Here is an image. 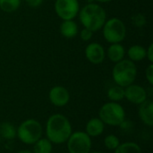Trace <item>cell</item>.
I'll list each match as a JSON object with an SVG mask.
<instances>
[{"label":"cell","mask_w":153,"mask_h":153,"mask_svg":"<svg viewBox=\"0 0 153 153\" xmlns=\"http://www.w3.org/2000/svg\"><path fill=\"white\" fill-rule=\"evenodd\" d=\"M73 133L69 119L62 114L51 115L46 122V138L53 144L65 143Z\"/></svg>","instance_id":"1"},{"label":"cell","mask_w":153,"mask_h":153,"mask_svg":"<svg viewBox=\"0 0 153 153\" xmlns=\"http://www.w3.org/2000/svg\"><path fill=\"white\" fill-rule=\"evenodd\" d=\"M79 19L84 28L95 32L102 29L107 21L105 9L96 3H89L79 11Z\"/></svg>","instance_id":"2"},{"label":"cell","mask_w":153,"mask_h":153,"mask_svg":"<svg viewBox=\"0 0 153 153\" xmlns=\"http://www.w3.org/2000/svg\"><path fill=\"white\" fill-rule=\"evenodd\" d=\"M137 76V67L130 59H123L116 63L112 70V77L117 85L127 87L133 84Z\"/></svg>","instance_id":"3"},{"label":"cell","mask_w":153,"mask_h":153,"mask_svg":"<svg viewBox=\"0 0 153 153\" xmlns=\"http://www.w3.org/2000/svg\"><path fill=\"white\" fill-rule=\"evenodd\" d=\"M42 125L34 118H28L22 121L16 129V137L26 145H33L42 137Z\"/></svg>","instance_id":"4"},{"label":"cell","mask_w":153,"mask_h":153,"mask_svg":"<svg viewBox=\"0 0 153 153\" xmlns=\"http://www.w3.org/2000/svg\"><path fill=\"white\" fill-rule=\"evenodd\" d=\"M126 116L124 107L118 102H107L99 110V118L105 126H119L126 120Z\"/></svg>","instance_id":"5"},{"label":"cell","mask_w":153,"mask_h":153,"mask_svg":"<svg viewBox=\"0 0 153 153\" xmlns=\"http://www.w3.org/2000/svg\"><path fill=\"white\" fill-rule=\"evenodd\" d=\"M102 28L103 36L108 43H120L126 36V24L118 18L114 17L106 21Z\"/></svg>","instance_id":"6"},{"label":"cell","mask_w":153,"mask_h":153,"mask_svg":"<svg viewBox=\"0 0 153 153\" xmlns=\"http://www.w3.org/2000/svg\"><path fill=\"white\" fill-rule=\"evenodd\" d=\"M68 153H90L92 142L84 131H75L71 134L66 141Z\"/></svg>","instance_id":"7"},{"label":"cell","mask_w":153,"mask_h":153,"mask_svg":"<svg viewBox=\"0 0 153 153\" xmlns=\"http://www.w3.org/2000/svg\"><path fill=\"white\" fill-rule=\"evenodd\" d=\"M55 11L63 21L74 20L79 13L80 4L78 0H56Z\"/></svg>","instance_id":"8"},{"label":"cell","mask_w":153,"mask_h":153,"mask_svg":"<svg viewBox=\"0 0 153 153\" xmlns=\"http://www.w3.org/2000/svg\"><path fill=\"white\" fill-rule=\"evenodd\" d=\"M48 99L50 103L57 108L66 106L70 101V93L64 86H54L48 92Z\"/></svg>","instance_id":"9"},{"label":"cell","mask_w":153,"mask_h":153,"mask_svg":"<svg viewBox=\"0 0 153 153\" xmlns=\"http://www.w3.org/2000/svg\"><path fill=\"white\" fill-rule=\"evenodd\" d=\"M147 98V91L141 85L133 83L125 88V99H126L132 104L140 105L145 101Z\"/></svg>","instance_id":"10"},{"label":"cell","mask_w":153,"mask_h":153,"mask_svg":"<svg viewBox=\"0 0 153 153\" xmlns=\"http://www.w3.org/2000/svg\"><path fill=\"white\" fill-rule=\"evenodd\" d=\"M106 52L102 45L97 42L90 43L85 48V56L87 60L93 65H100L105 59Z\"/></svg>","instance_id":"11"},{"label":"cell","mask_w":153,"mask_h":153,"mask_svg":"<svg viewBox=\"0 0 153 153\" xmlns=\"http://www.w3.org/2000/svg\"><path fill=\"white\" fill-rule=\"evenodd\" d=\"M138 116L141 121L148 127L153 126V101L146 100L142 104L138 105Z\"/></svg>","instance_id":"12"},{"label":"cell","mask_w":153,"mask_h":153,"mask_svg":"<svg viewBox=\"0 0 153 153\" xmlns=\"http://www.w3.org/2000/svg\"><path fill=\"white\" fill-rule=\"evenodd\" d=\"M105 130V124L99 118L93 117L90 119L85 126V133L90 137H99Z\"/></svg>","instance_id":"13"},{"label":"cell","mask_w":153,"mask_h":153,"mask_svg":"<svg viewBox=\"0 0 153 153\" xmlns=\"http://www.w3.org/2000/svg\"><path fill=\"white\" fill-rule=\"evenodd\" d=\"M108 57L113 63H117L123 59H125L126 56V49L123 45L120 43H114L111 44L107 51Z\"/></svg>","instance_id":"14"},{"label":"cell","mask_w":153,"mask_h":153,"mask_svg":"<svg viewBox=\"0 0 153 153\" xmlns=\"http://www.w3.org/2000/svg\"><path fill=\"white\" fill-rule=\"evenodd\" d=\"M60 32L66 39H73L78 33V25L74 20H65L60 25Z\"/></svg>","instance_id":"15"},{"label":"cell","mask_w":153,"mask_h":153,"mask_svg":"<svg viewBox=\"0 0 153 153\" xmlns=\"http://www.w3.org/2000/svg\"><path fill=\"white\" fill-rule=\"evenodd\" d=\"M128 57L131 61H142L146 57V48L141 45H134L127 51Z\"/></svg>","instance_id":"16"},{"label":"cell","mask_w":153,"mask_h":153,"mask_svg":"<svg viewBox=\"0 0 153 153\" xmlns=\"http://www.w3.org/2000/svg\"><path fill=\"white\" fill-rule=\"evenodd\" d=\"M53 143L47 138H40L33 144V153H52Z\"/></svg>","instance_id":"17"},{"label":"cell","mask_w":153,"mask_h":153,"mask_svg":"<svg viewBox=\"0 0 153 153\" xmlns=\"http://www.w3.org/2000/svg\"><path fill=\"white\" fill-rule=\"evenodd\" d=\"M0 135L5 140H13L16 137V127L10 122L0 124Z\"/></svg>","instance_id":"18"},{"label":"cell","mask_w":153,"mask_h":153,"mask_svg":"<svg viewBox=\"0 0 153 153\" xmlns=\"http://www.w3.org/2000/svg\"><path fill=\"white\" fill-rule=\"evenodd\" d=\"M114 153H142V148L136 143L126 142L120 143L114 151Z\"/></svg>","instance_id":"19"},{"label":"cell","mask_w":153,"mask_h":153,"mask_svg":"<svg viewBox=\"0 0 153 153\" xmlns=\"http://www.w3.org/2000/svg\"><path fill=\"white\" fill-rule=\"evenodd\" d=\"M107 96L110 101L119 102L125 99V88L116 84L115 86H112L108 89Z\"/></svg>","instance_id":"20"},{"label":"cell","mask_w":153,"mask_h":153,"mask_svg":"<svg viewBox=\"0 0 153 153\" xmlns=\"http://www.w3.org/2000/svg\"><path fill=\"white\" fill-rule=\"evenodd\" d=\"M21 5V0H0V9L5 13L16 11Z\"/></svg>","instance_id":"21"},{"label":"cell","mask_w":153,"mask_h":153,"mask_svg":"<svg viewBox=\"0 0 153 153\" xmlns=\"http://www.w3.org/2000/svg\"><path fill=\"white\" fill-rule=\"evenodd\" d=\"M120 143V139L115 134H108L104 138V145L109 151H115Z\"/></svg>","instance_id":"22"},{"label":"cell","mask_w":153,"mask_h":153,"mask_svg":"<svg viewBox=\"0 0 153 153\" xmlns=\"http://www.w3.org/2000/svg\"><path fill=\"white\" fill-rule=\"evenodd\" d=\"M92 35H93V31H91V30H88L86 28H83L82 30V31L80 32V37L84 41L90 40L92 38Z\"/></svg>","instance_id":"23"},{"label":"cell","mask_w":153,"mask_h":153,"mask_svg":"<svg viewBox=\"0 0 153 153\" xmlns=\"http://www.w3.org/2000/svg\"><path fill=\"white\" fill-rule=\"evenodd\" d=\"M145 77L150 85H153V65L151 64L145 70Z\"/></svg>","instance_id":"24"},{"label":"cell","mask_w":153,"mask_h":153,"mask_svg":"<svg viewBox=\"0 0 153 153\" xmlns=\"http://www.w3.org/2000/svg\"><path fill=\"white\" fill-rule=\"evenodd\" d=\"M133 21H134V25L137 26V27H141L145 23V19H144L143 15H142L141 13H138V14L134 15L133 17Z\"/></svg>","instance_id":"25"},{"label":"cell","mask_w":153,"mask_h":153,"mask_svg":"<svg viewBox=\"0 0 153 153\" xmlns=\"http://www.w3.org/2000/svg\"><path fill=\"white\" fill-rule=\"evenodd\" d=\"M25 2L27 3V4H28L30 7L37 8V7H39V6L41 5L43 0H25Z\"/></svg>","instance_id":"26"},{"label":"cell","mask_w":153,"mask_h":153,"mask_svg":"<svg viewBox=\"0 0 153 153\" xmlns=\"http://www.w3.org/2000/svg\"><path fill=\"white\" fill-rule=\"evenodd\" d=\"M146 57L148 58V60L151 62V64H152L153 62V44H151L149 46V48L146 49Z\"/></svg>","instance_id":"27"},{"label":"cell","mask_w":153,"mask_h":153,"mask_svg":"<svg viewBox=\"0 0 153 153\" xmlns=\"http://www.w3.org/2000/svg\"><path fill=\"white\" fill-rule=\"evenodd\" d=\"M16 153H33L31 151H30V150H21V151H19V152H17Z\"/></svg>","instance_id":"28"},{"label":"cell","mask_w":153,"mask_h":153,"mask_svg":"<svg viewBox=\"0 0 153 153\" xmlns=\"http://www.w3.org/2000/svg\"><path fill=\"white\" fill-rule=\"evenodd\" d=\"M94 1L99 2V3H108V2H110L112 0H94Z\"/></svg>","instance_id":"29"},{"label":"cell","mask_w":153,"mask_h":153,"mask_svg":"<svg viewBox=\"0 0 153 153\" xmlns=\"http://www.w3.org/2000/svg\"><path fill=\"white\" fill-rule=\"evenodd\" d=\"M90 153H104V152H91Z\"/></svg>","instance_id":"30"},{"label":"cell","mask_w":153,"mask_h":153,"mask_svg":"<svg viewBox=\"0 0 153 153\" xmlns=\"http://www.w3.org/2000/svg\"><path fill=\"white\" fill-rule=\"evenodd\" d=\"M62 153H65V152H62Z\"/></svg>","instance_id":"31"}]
</instances>
